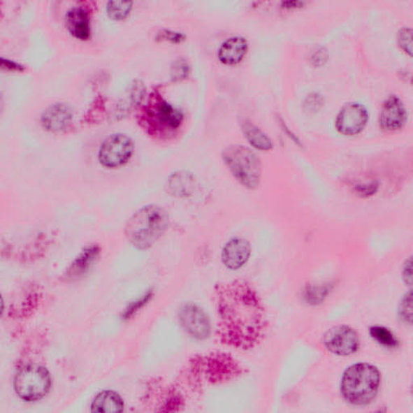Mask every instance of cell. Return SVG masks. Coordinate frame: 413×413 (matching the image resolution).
Wrapping results in <instances>:
<instances>
[{"label":"cell","mask_w":413,"mask_h":413,"mask_svg":"<svg viewBox=\"0 0 413 413\" xmlns=\"http://www.w3.org/2000/svg\"><path fill=\"white\" fill-rule=\"evenodd\" d=\"M368 122L367 108L358 103H348L338 113L335 128L340 134L354 137L363 132Z\"/></svg>","instance_id":"9c48e42d"},{"label":"cell","mask_w":413,"mask_h":413,"mask_svg":"<svg viewBox=\"0 0 413 413\" xmlns=\"http://www.w3.org/2000/svg\"><path fill=\"white\" fill-rule=\"evenodd\" d=\"M249 50V43L243 36H233L222 44L217 57L221 64L236 66L243 61Z\"/></svg>","instance_id":"5bb4252c"},{"label":"cell","mask_w":413,"mask_h":413,"mask_svg":"<svg viewBox=\"0 0 413 413\" xmlns=\"http://www.w3.org/2000/svg\"><path fill=\"white\" fill-rule=\"evenodd\" d=\"M305 2L303 1H287L281 3V8L286 10H294L298 8H302L305 7Z\"/></svg>","instance_id":"d6a6232c"},{"label":"cell","mask_w":413,"mask_h":413,"mask_svg":"<svg viewBox=\"0 0 413 413\" xmlns=\"http://www.w3.org/2000/svg\"><path fill=\"white\" fill-rule=\"evenodd\" d=\"M412 258H410L406 261V263L404 266V269H403V280H404L405 283L407 286H412Z\"/></svg>","instance_id":"4dcf8cb0"},{"label":"cell","mask_w":413,"mask_h":413,"mask_svg":"<svg viewBox=\"0 0 413 413\" xmlns=\"http://www.w3.org/2000/svg\"><path fill=\"white\" fill-rule=\"evenodd\" d=\"M397 44L407 55H412V30L410 28L401 29L397 34Z\"/></svg>","instance_id":"cb8c5ba5"},{"label":"cell","mask_w":413,"mask_h":413,"mask_svg":"<svg viewBox=\"0 0 413 413\" xmlns=\"http://www.w3.org/2000/svg\"><path fill=\"white\" fill-rule=\"evenodd\" d=\"M382 376L375 365L360 363L350 365L343 373L341 394L350 405L368 406L377 397Z\"/></svg>","instance_id":"7a4b0ae2"},{"label":"cell","mask_w":413,"mask_h":413,"mask_svg":"<svg viewBox=\"0 0 413 413\" xmlns=\"http://www.w3.org/2000/svg\"><path fill=\"white\" fill-rule=\"evenodd\" d=\"M251 255V245L247 239L233 238L224 245L222 253V263L231 270H239L248 263Z\"/></svg>","instance_id":"7c38bea8"},{"label":"cell","mask_w":413,"mask_h":413,"mask_svg":"<svg viewBox=\"0 0 413 413\" xmlns=\"http://www.w3.org/2000/svg\"><path fill=\"white\" fill-rule=\"evenodd\" d=\"M0 66L2 71H7L10 72H23L25 71V66L22 64H17L12 60L4 59L2 57L0 61Z\"/></svg>","instance_id":"f546056e"},{"label":"cell","mask_w":413,"mask_h":413,"mask_svg":"<svg viewBox=\"0 0 413 413\" xmlns=\"http://www.w3.org/2000/svg\"><path fill=\"white\" fill-rule=\"evenodd\" d=\"M145 95V87L140 81H134L130 85L124 97L118 104L119 117L124 116L131 110L137 108L143 102Z\"/></svg>","instance_id":"ffe728a7"},{"label":"cell","mask_w":413,"mask_h":413,"mask_svg":"<svg viewBox=\"0 0 413 413\" xmlns=\"http://www.w3.org/2000/svg\"><path fill=\"white\" fill-rule=\"evenodd\" d=\"M131 1H109L107 4V14L110 19L122 22L129 17L133 9Z\"/></svg>","instance_id":"7402d4cb"},{"label":"cell","mask_w":413,"mask_h":413,"mask_svg":"<svg viewBox=\"0 0 413 413\" xmlns=\"http://www.w3.org/2000/svg\"><path fill=\"white\" fill-rule=\"evenodd\" d=\"M278 122L280 123L282 130L284 131V133L287 134V137H289L292 140V142L296 143L297 145L302 146L300 139L298 138L297 136L294 132H292L291 129H289L284 120L281 117H279Z\"/></svg>","instance_id":"1f68e13d"},{"label":"cell","mask_w":413,"mask_h":413,"mask_svg":"<svg viewBox=\"0 0 413 413\" xmlns=\"http://www.w3.org/2000/svg\"><path fill=\"white\" fill-rule=\"evenodd\" d=\"M218 314L219 334L229 346L250 349L263 339L268 328L265 307L247 284L235 283L222 292Z\"/></svg>","instance_id":"6da1fadb"},{"label":"cell","mask_w":413,"mask_h":413,"mask_svg":"<svg viewBox=\"0 0 413 413\" xmlns=\"http://www.w3.org/2000/svg\"><path fill=\"white\" fill-rule=\"evenodd\" d=\"M324 347L340 357L356 354L360 348V338L354 329L348 326H337L329 328L323 336Z\"/></svg>","instance_id":"ba28073f"},{"label":"cell","mask_w":413,"mask_h":413,"mask_svg":"<svg viewBox=\"0 0 413 413\" xmlns=\"http://www.w3.org/2000/svg\"><path fill=\"white\" fill-rule=\"evenodd\" d=\"M378 182L371 181L369 182V184L368 182H364V184L355 186L354 190L361 197H369L375 194V193L378 191Z\"/></svg>","instance_id":"83f0119b"},{"label":"cell","mask_w":413,"mask_h":413,"mask_svg":"<svg viewBox=\"0 0 413 413\" xmlns=\"http://www.w3.org/2000/svg\"><path fill=\"white\" fill-rule=\"evenodd\" d=\"M222 159L230 173L247 189H257L261 180V159L252 149L242 145H232L223 150Z\"/></svg>","instance_id":"277c9868"},{"label":"cell","mask_w":413,"mask_h":413,"mask_svg":"<svg viewBox=\"0 0 413 413\" xmlns=\"http://www.w3.org/2000/svg\"><path fill=\"white\" fill-rule=\"evenodd\" d=\"M49 371L39 365H28L18 370L15 376L14 388L20 399L36 401L43 399L51 389Z\"/></svg>","instance_id":"8992f818"},{"label":"cell","mask_w":413,"mask_h":413,"mask_svg":"<svg viewBox=\"0 0 413 413\" xmlns=\"http://www.w3.org/2000/svg\"><path fill=\"white\" fill-rule=\"evenodd\" d=\"M132 138L123 133L109 136L103 140L98 154L99 163L108 169L119 168L127 164L134 154Z\"/></svg>","instance_id":"52a82bcc"},{"label":"cell","mask_w":413,"mask_h":413,"mask_svg":"<svg viewBox=\"0 0 413 413\" xmlns=\"http://www.w3.org/2000/svg\"><path fill=\"white\" fill-rule=\"evenodd\" d=\"M66 24L68 31L75 38L80 41L90 38L91 17L87 8L80 6L70 9L66 15Z\"/></svg>","instance_id":"9a60e30c"},{"label":"cell","mask_w":413,"mask_h":413,"mask_svg":"<svg viewBox=\"0 0 413 413\" xmlns=\"http://www.w3.org/2000/svg\"><path fill=\"white\" fill-rule=\"evenodd\" d=\"M91 407L93 412H122L124 402L116 392L103 391L95 397Z\"/></svg>","instance_id":"d6986e66"},{"label":"cell","mask_w":413,"mask_h":413,"mask_svg":"<svg viewBox=\"0 0 413 413\" xmlns=\"http://www.w3.org/2000/svg\"><path fill=\"white\" fill-rule=\"evenodd\" d=\"M369 333L370 337L381 346L386 348H396L399 346L398 340L388 328L375 326L370 328Z\"/></svg>","instance_id":"44dd1931"},{"label":"cell","mask_w":413,"mask_h":413,"mask_svg":"<svg viewBox=\"0 0 413 413\" xmlns=\"http://www.w3.org/2000/svg\"><path fill=\"white\" fill-rule=\"evenodd\" d=\"M315 57H317L315 64H324V59H326V52H324L322 50H319L317 52V53L314 54V55H313L312 59H315Z\"/></svg>","instance_id":"836d02e7"},{"label":"cell","mask_w":413,"mask_h":413,"mask_svg":"<svg viewBox=\"0 0 413 413\" xmlns=\"http://www.w3.org/2000/svg\"><path fill=\"white\" fill-rule=\"evenodd\" d=\"M186 38L184 34L170 29H161L155 36L157 41H166L172 44H181L186 41Z\"/></svg>","instance_id":"d4e9b609"},{"label":"cell","mask_w":413,"mask_h":413,"mask_svg":"<svg viewBox=\"0 0 413 413\" xmlns=\"http://www.w3.org/2000/svg\"><path fill=\"white\" fill-rule=\"evenodd\" d=\"M179 317L182 326L191 337L203 339L210 333V322L201 307L195 305H187L181 308Z\"/></svg>","instance_id":"8fae6325"},{"label":"cell","mask_w":413,"mask_h":413,"mask_svg":"<svg viewBox=\"0 0 413 413\" xmlns=\"http://www.w3.org/2000/svg\"><path fill=\"white\" fill-rule=\"evenodd\" d=\"M412 291L407 294L403 298L399 307V317L401 321L406 324H412Z\"/></svg>","instance_id":"484cf974"},{"label":"cell","mask_w":413,"mask_h":413,"mask_svg":"<svg viewBox=\"0 0 413 413\" xmlns=\"http://www.w3.org/2000/svg\"><path fill=\"white\" fill-rule=\"evenodd\" d=\"M152 297V292H148L147 294H145L143 297L140 298L138 301L133 303V304L131 305L128 308L127 310L125 311L124 317V318H129L131 316L133 315L135 312L138 311L140 307H142L144 305L146 304Z\"/></svg>","instance_id":"f1b7e54d"},{"label":"cell","mask_w":413,"mask_h":413,"mask_svg":"<svg viewBox=\"0 0 413 413\" xmlns=\"http://www.w3.org/2000/svg\"><path fill=\"white\" fill-rule=\"evenodd\" d=\"M169 216L164 208L150 205L140 208L130 217L125 233L133 247L146 249L152 247L165 233Z\"/></svg>","instance_id":"3957f363"},{"label":"cell","mask_w":413,"mask_h":413,"mask_svg":"<svg viewBox=\"0 0 413 413\" xmlns=\"http://www.w3.org/2000/svg\"><path fill=\"white\" fill-rule=\"evenodd\" d=\"M407 113L404 103L396 96L386 98L382 104L379 116L380 129L386 133H396L405 127Z\"/></svg>","instance_id":"30bf717a"},{"label":"cell","mask_w":413,"mask_h":413,"mask_svg":"<svg viewBox=\"0 0 413 413\" xmlns=\"http://www.w3.org/2000/svg\"><path fill=\"white\" fill-rule=\"evenodd\" d=\"M143 110V123L150 134H169L180 129L184 123V113L161 96L159 91L151 93Z\"/></svg>","instance_id":"5b68a950"},{"label":"cell","mask_w":413,"mask_h":413,"mask_svg":"<svg viewBox=\"0 0 413 413\" xmlns=\"http://www.w3.org/2000/svg\"><path fill=\"white\" fill-rule=\"evenodd\" d=\"M191 66L189 62L184 57L177 59L171 67V78L173 82L186 80L189 76Z\"/></svg>","instance_id":"603a6c76"},{"label":"cell","mask_w":413,"mask_h":413,"mask_svg":"<svg viewBox=\"0 0 413 413\" xmlns=\"http://www.w3.org/2000/svg\"><path fill=\"white\" fill-rule=\"evenodd\" d=\"M240 128L251 147L263 152L273 150V140L258 125L251 122L250 120L245 119L240 124Z\"/></svg>","instance_id":"e0dca14e"},{"label":"cell","mask_w":413,"mask_h":413,"mask_svg":"<svg viewBox=\"0 0 413 413\" xmlns=\"http://www.w3.org/2000/svg\"><path fill=\"white\" fill-rule=\"evenodd\" d=\"M166 191L171 196L185 198L194 194L196 179L194 175L187 171H177L167 179Z\"/></svg>","instance_id":"2e32d148"},{"label":"cell","mask_w":413,"mask_h":413,"mask_svg":"<svg viewBox=\"0 0 413 413\" xmlns=\"http://www.w3.org/2000/svg\"><path fill=\"white\" fill-rule=\"evenodd\" d=\"M72 119L71 108L64 103H57L45 110L41 115V122L48 132L59 133L70 126Z\"/></svg>","instance_id":"4fadbf2b"},{"label":"cell","mask_w":413,"mask_h":413,"mask_svg":"<svg viewBox=\"0 0 413 413\" xmlns=\"http://www.w3.org/2000/svg\"><path fill=\"white\" fill-rule=\"evenodd\" d=\"M99 254H101V248L98 245H91L83 249L67 270L66 275L67 278H78L86 273L99 258Z\"/></svg>","instance_id":"ac0fdd59"},{"label":"cell","mask_w":413,"mask_h":413,"mask_svg":"<svg viewBox=\"0 0 413 413\" xmlns=\"http://www.w3.org/2000/svg\"><path fill=\"white\" fill-rule=\"evenodd\" d=\"M324 106V98L319 93L313 92L310 94L304 102V108L306 111L310 113L320 111Z\"/></svg>","instance_id":"4316f807"}]
</instances>
